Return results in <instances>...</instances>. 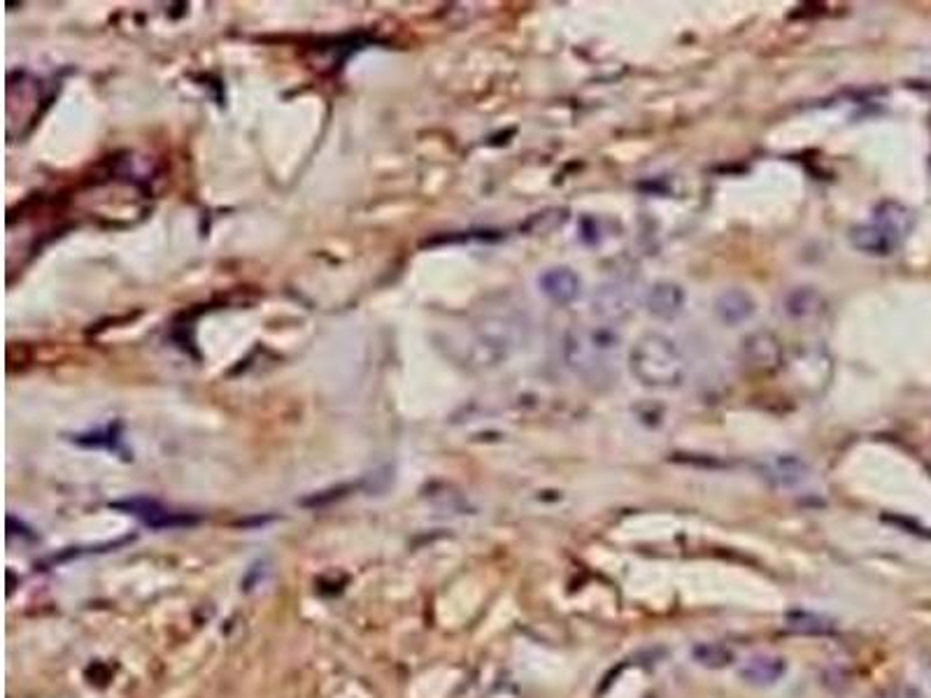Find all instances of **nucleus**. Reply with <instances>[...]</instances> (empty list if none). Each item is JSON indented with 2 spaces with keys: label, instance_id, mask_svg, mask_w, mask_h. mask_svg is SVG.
Masks as SVG:
<instances>
[{
  "label": "nucleus",
  "instance_id": "1",
  "mask_svg": "<svg viewBox=\"0 0 931 698\" xmlns=\"http://www.w3.org/2000/svg\"><path fill=\"white\" fill-rule=\"evenodd\" d=\"M564 361L580 380L608 382L620 361V336L610 326H575L564 338Z\"/></svg>",
  "mask_w": 931,
  "mask_h": 698
},
{
  "label": "nucleus",
  "instance_id": "2",
  "mask_svg": "<svg viewBox=\"0 0 931 698\" xmlns=\"http://www.w3.org/2000/svg\"><path fill=\"white\" fill-rule=\"evenodd\" d=\"M629 370L643 387L675 389L687 380V359L666 333H645L629 349Z\"/></svg>",
  "mask_w": 931,
  "mask_h": 698
},
{
  "label": "nucleus",
  "instance_id": "3",
  "mask_svg": "<svg viewBox=\"0 0 931 698\" xmlns=\"http://www.w3.org/2000/svg\"><path fill=\"white\" fill-rule=\"evenodd\" d=\"M638 308V294L629 282H606L596 287L589 301V312L594 322L601 326L615 329L617 324H624L634 317Z\"/></svg>",
  "mask_w": 931,
  "mask_h": 698
},
{
  "label": "nucleus",
  "instance_id": "4",
  "mask_svg": "<svg viewBox=\"0 0 931 698\" xmlns=\"http://www.w3.org/2000/svg\"><path fill=\"white\" fill-rule=\"evenodd\" d=\"M850 245L862 252L866 256H876V259H885V256H892L897 249L901 247V238L899 233H894L890 226L880 224L878 219H871L869 224H859L855 229L850 231Z\"/></svg>",
  "mask_w": 931,
  "mask_h": 698
},
{
  "label": "nucleus",
  "instance_id": "5",
  "mask_svg": "<svg viewBox=\"0 0 931 698\" xmlns=\"http://www.w3.org/2000/svg\"><path fill=\"white\" fill-rule=\"evenodd\" d=\"M538 289L554 305H571L580 298L582 280L573 268L552 266L538 275Z\"/></svg>",
  "mask_w": 931,
  "mask_h": 698
},
{
  "label": "nucleus",
  "instance_id": "6",
  "mask_svg": "<svg viewBox=\"0 0 931 698\" xmlns=\"http://www.w3.org/2000/svg\"><path fill=\"white\" fill-rule=\"evenodd\" d=\"M685 305V289L675 282H657L645 294V308H648L652 317L662 319V322H671V319L680 317L685 312Z\"/></svg>",
  "mask_w": 931,
  "mask_h": 698
},
{
  "label": "nucleus",
  "instance_id": "7",
  "mask_svg": "<svg viewBox=\"0 0 931 698\" xmlns=\"http://www.w3.org/2000/svg\"><path fill=\"white\" fill-rule=\"evenodd\" d=\"M787 661L778 654H755L738 668V675L750 687H773L785 678Z\"/></svg>",
  "mask_w": 931,
  "mask_h": 698
},
{
  "label": "nucleus",
  "instance_id": "8",
  "mask_svg": "<svg viewBox=\"0 0 931 698\" xmlns=\"http://www.w3.org/2000/svg\"><path fill=\"white\" fill-rule=\"evenodd\" d=\"M783 312L792 322H815V319H820L827 312V298L813 287H797L790 294H785Z\"/></svg>",
  "mask_w": 931,
  "mask_h": 698
},
{
  "label": "nucleus",
  "instance_id": "9",
  "mask_svg": "<svg viewBox=\"0 0 931 698\" xmlns=\"http://www.w3.org/2000/svg\"><path fill=\"white\" fill-rule=\"evenodd\" d=\"M717 319L724 326H741L757 312V303L745 289H724L713 305Z\"/></svg>",
  "mask_w": 931,
  "mask_h": 698
},
{
  "label": "nucleus",
  "instance_id": "10",
  "mask_svg": "<svg viewBox=\"0 0 931 698\" xmlns=\"http://www.w3.org/2000/svg\"><path fill=\"white\" fill-rule=\"evenodd\" d=\"M743 356L752 368L771 370L778 368L783 361V347H780L778 338L769 331H757L745 338L743 343Z\"/></svg>",
  "mask_w": 931,
  "mask_h": 698
},
{
  "label": "nucleus",
  "instance_id": "11",
  "mask_svg": "<svg viewBox=\"0 0 931 698\" xmlns=\"http://www.w3.org/2000/svg\"><path fill=\"white\" fill-rule=\"evenodd\" d=\"M808 473H810V468L803 464L799 457H794V454H780V457H773L766 461V468H764V475L769 477L773 484H778V487H783V489H792V487H797V484L806 482Z\"/></svg>",
  "mask_w": 931,
  "mask_h": 698
},
{
  "label": "nucleus",
  "instance_id": "12",
  "mask_svg": "<svg viewBox=\"0 0 931 698\" xmlns=\"http://www.w3.org/2000/svg\"><path fill=\"white\" fill-rule=\"evenodd\" d=\"M785 629L797 636H831L836 633V622L827 615L813 610H792L785 615Z\"/></svg>",
  "mask_w": 931,
  "mask_h": 698
},
{
  "label": "nucleus",
  "instance_id": "13",
  "mask_svg": "<svg viewBox=\"0 0 931 698\" xmlns=\"http://www.w3.org/2000/svg\"><path fill=\"white\" fill-rule=\"evenodd\" d=\"M692 659L708 671H722L736 664V652L724 643H699L692 647Z\"/></svg>",
  "mask_w": 931,
  "mask_h": 698
},
{
  "label": "nucleus",
  "instance_id": "14",
  "mask_svg": "<svg viewBox=\"0 0 931 698\" xmlns=\"http://www.w3.org/2000/svg\"><path fill=\"white\" fill-rule=\"evenodd\" d=\"M873 219H878L880 224H885V226H890V229L894 233H899L901 238H906L908 233H911L913 229V212L906 208L904 203H897V201H885V203H880L876 212H873Z\"/></svg>",
  "mask_w": 931,
  "mask_h": 698
},
{
  "label": "nucleus",
  "instance_id": "15",
  "mask_svg": "<svg viewBox=\"0 0 931 698\" xmlns=\"http://www.w3.org/2000/svg\"><path fill=\"white\" fill-rule=\"evenodd\" d=\"M869 698H901V694L892 692V689H880V692H873Z\"/></svg>",
  "mask_w": 931,
  "mask_h": 698
}]
</instances>
